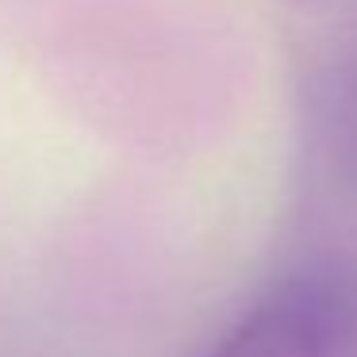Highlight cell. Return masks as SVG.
I'll list each match as a JSON object with an SVG mask.
<instances>
[{"mask_svg": "<svg viewBox=\"0 0 357 357\" xmlns=\"http://www.w3.org/2000/svg\"><path fill=\"white\" fill-rule=\"evenodd\" d=\"M288 43L311 158L357 192V0H288Z\"/></svg>", "mask_w": 357, "mask_h": 357, "instance_id": "2", "label": "cell"}, {"mask_svg": "<svg viewBox=\"0 0 357 357\" xmlns=\"http://www.w3.org/2000/svg\"><path fill=\"white\" fill-rule=\"evenodd\" d=\"M208 357H357V250L288 265Z\"/></svg>", "mask_w": 357, "mask_h": 357, "instance_id": "1", "label": "cell"}]
</instances>
